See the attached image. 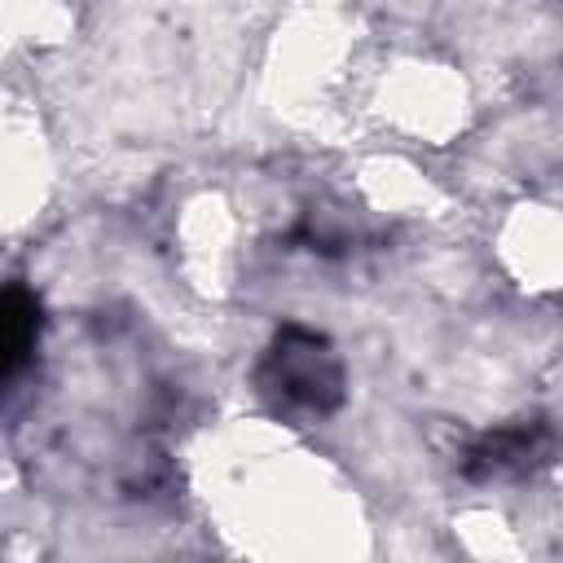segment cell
I'll use <instances>...</instances> for the list:
<instances>
[{"label": "cell", "mask_w": 563, "mask_h": 563, "mask_svg": "<svg viewBox=\"0 0 563 563\" xmlns=\"http://www.w3.org/2000/svg\"><path fill=\"white\" fill-rule=\"evenodd\" d=\"M31 339H35V308L26 303L22 290L9 295V374L18 369V361L31 352Z\"/></svg>", "instance_id": "6da1fadb"}]
</instances>
